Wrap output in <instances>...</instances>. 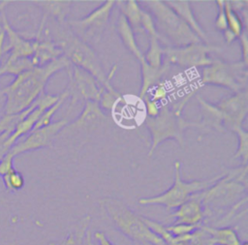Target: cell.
I'll list each match as a JSON object with an SVG mask.
<instances>
[{"mask_svg":"<svg viewBox=\"0 0 248 245\" xmlns=\"http://www.w3.org/2000/svg\"><path fill=\"white\" fill-rule=\"evenodd\" d=\"M238 138V146L235 154L233 155L234 159H239L242 162V165H247L248 157V133L242 128L234 132Z\"/></svg>","mask_w":248,"mask_h":245,"instance_id":"obj_29","label":"cell"},{"mask_svg":"<svg viewBox=\"0 0 248 245\" xmlns=\"http://www.w3.org/2000/svg\"><path fill=\"white\" fill-rule=\"evenodd\" d=\"M181 164L178 161L174 163V180L173 184L167 191L153 197L140 198L138 203L142 206L147 205H162L167 210L176 209L186 200H188L194 194L202 192L212 185H214L223 174L203 180L184 181L181 178Z\"/></svg>","mask_w":248,"mask_h":245,"instance_id":"obj_6","label":"cell"},{"mask_svg":"<svg viewBox=\"0 0 248 245\" xmlns=\"http://www.w3.org/2000/svg\"><path fill=\"white\" fill-rule=\"evenodd\" d=\"M35 5L40 7L45 17H51L58 23L66 22V17L70 13L73 1L71 0H55V1H33Z\"/></svg>","mask_w":248,"mask_h":245,"instance_id":"obj_20","label":"cell"},{"mask_svg":"<svg viewBox=\"0 0 248 245\" xmlns=\"http://www.w3.org/2000/svg\"><path fill=\"white\" fill-rule=\"evenodd\" d=\"M224 8L227 18L228 30L231 31L236 38H238L244 31V23L239 15L232 10L228 0H224Z\"/></svg>","mask_w":248,"mask_h":245,"instance_id":"obj_27","label":"cell"},{"mask_svg":"<svg viewBox=\"0 0 248 245\" xmlns=\"http://www.w3.org/2000/svg\"><path fill=\"white\" fill-rule=\"evenodd\" d=\"M60 94L59 95H50L47 94L46 92H44L38 99H37V105L36 107L28 113V115H26L16 127L15 131L13 132V134L8 138V139L6 140V144L7 146L11 149V147L24 135L29 134L35 124L37 123L38 119L40 118V116L43 114V112L50 107L52 105H54L58 100H59Z\"/></svg>","mask_w":248,"mask_h":245,"instance_id":"obj_15","label":"cell"},{"mask_svg":"<svg viewBox=\"0 0 248 245\" xmlns=\"http://www.w3.org/2000/svg\"><path fill=\"white\" fill-rule=\"evenodd\" d=\"M247 64L242 60L228 63L217 59L202 68L201 84L222 86L237 93L247 89Z\"/></svg>","mask_w":248,"mask_h":245,"instance_id":"obj_8","label":"cell"},{"mask_svg":"<svg viewBox=\"0 0 248 245\" xmlns=\"http://www.w3.org/2000/svg\"><path fill=\"white\" fill-rule=\"evenodd\" d=\"M2 27L5 34L8 37L7 46L3 47V55L9 52V56L6 61H15L20 58L32 57L35 51V40H27L16 32L8 21L5 11L1 12Z\"/></svg>","mask_w":248,"mask_h":245,"instance_id":"obj_14","label":"cell"},{"mask_svg":"<svg viewBox=\"0 0 248 245\" xmlns=\"http://www.w3.org/2000/svg\"><path fill=\"white\" fill-rule=\"evenodd\" d=\"M199 226H193V225H186V224H172L169 226H165L166 230L172 234L173 236H182L185 234H189L193 232L195 230H197Z\"/></svg>","mask_w":248,"mask_h":245,"instance_id":"obj_31","label":"cell"},{"mask_svg":"<svg viewBox=\"0 0 248 245\" xmlns=\"http://www.w3.org/2000/svg\"><path fill=\"white\" fill-rule=\"evenodd\" d=\"M12 134L11 133H8V132H5V133H2L0 134V160L3 158L4 155H6L10 148L7 146L6 144V140L8 139V138L11 136Z\"/></svg>","mask_w":248,"mask_h":245,"instance_id":"obj_34","label":"cell"},{"mask_svg":"<svg viewBox=\"0 0 248 245\" xmlns=\"http://www.w3.org/2000/svg\"><path fill=\"white\" fill-rule=\"evenodd\" d=\"M48 245H55V244H54V243H49Z\"/></svg>","mask_w":248,"mask_h":245,"instance_id":"obj_41","label":"cell"},{"mask_svg":"<svg viewBox=\"0 0 248 245\" xmlns=\"http://www.w3.org/2000/svg\"><path fill=\"white\" fill-rule=\"evenodd\" d=\"M2 178L6 190L9 192H17L21 190L24 186V177L22 173L17 171L16 169L12 170L8 174L4 175Z\"/></svg>","mask_w":248,"mask_h":245,"instance_id":"obj_30","label":"cell"},{"mask_svg":"<svg viewBox=\"0 0 248 245\" xmlns=\"http://www.w3.org/2000/svg\"><path fill=\"white\" fill-rule=\"evenodd\" d=\"M4 40H5V32L3 30V27L0 25V65L2 63V57L3 55V47H4Z\"/></svg>","mask_w":248,"mask_h":245,"instance_id":"obj_37","label":"cell"},{"mask_svg":"<svg viewBox=\"0 0 248 245\" xmlns=\"http://www.w3.org/2000/svg\"><path fill=\"white\" fill-rule=\"evenodd\" d=\"M104 214L110 220L116 230L140 245H167L141 220L140 215L134 212L122 200L107 197L99 201Z\"/></svg>","mask_w":248,"mask_h":245,"instance_id":"obj_5","label":"cell"},{"mask_svg":"<svg viewBox=\"0 0 248 245\" xmlns=\"http://www.w3.org/2000/svg\"><path fill=\"white\" fill-rule=\"evenodd\" d=\"M202 192L194 194L188 200L182 203L176 210L169 216L174 218L173 224H186L199 226L205 218L204 208L202 202Z\"/></svg>","mask_w":248,"mask_h":245,"instance_id":"obj_16","label":"cell"},{"mask_svg":"<svg viewBox=\"0 0 248 245\" xmlns=\"http://www.w3.org/2000/svg\"><path fill=\"white\" fill-rule=\"evenodd\" d=\"M149 45L145 54H143L144 61L151 67L160 68L163 65V46L158 37L148 38Z\"/></svg>","mask_w":248,"mask_h":245,"instance_id":"obj_25","label":"cell"},{"mask_svg":"<svg viewBox=\"0 0 248 245\" xmlns=\"http://www.w3.org/2000/svg\"><path fill=\"white\" fill-rule=\"evenodd\" d=\"M115 3L114 0H107L86 16L68 20L67 25L80 41L91 46L101 40Z\"/></svg>","mask_w":248,"mask_h":245,"instance_id":"obj_9","label":"cell"},{"mask_svg":"<svg viewBox=\"0 0 248 245\" xmlns=\"http://www.w3.org/2000/svg\"><path fill=\"white\" fill-rule=\"evenodd\" d=\"M116 31L125 47L137 58V60L140 63L143 61L144 60L143 53L140 51L137 44L135 34L133 33L130 25L128 24L125 16L122 14H120L118 16V19L116 22Z\"/></svg>","mask_w":248,"mask_h":245,"instance_id":"obj_22","label":"cell"},{"mask_svg":"<svg viewBox=\"0 0 248 245\" xmlns=\"http://www.w3.org/2000/svg\"><path fill=\"white\" fill-rule=\"evenodd\" d=\"M140 3L152 16L160 42L165 46L180 47L202 43L165 1L144 0Z\"/></svg>","mask_w":248,"mask_h":245,"instance_id":"obj_4","label":"cell"},{"mask_svg":"<svg viewBox=\"0 0 248 245\" xmlns=\"http://www.w3.org/2000/svg\"><path fill=\"white\" fill-rule=\"evenodd\" d=\"M108 121L107 115L97 102H85L80 114L58 133L56 138H64L67 142L83 145ZM55 138V139H56Z\"/></svg>","mask_w":248,"mask_h":245,"instance_id":"obj_7","label":"cell"},{"mask_svg":"<svg viewBox=\"0 0 248 245\" xmlns=\"http://www.w3.org/2000/svg\"><path fill=\"white\" fill-rule=\"evenodd\" d=\"M240 41L241 50H242V61L247 64V35L246 32L243 31V33L238 37Z\"/></svg>","mask_w":248,"mask_h":245,"instance_id":"obj_35","label":"cell"},{"mask_svg":"<svg viewBox=\"0 0 248 245\" xmlns=\"http://www.w3.org/2000/svg\"><path fill=\"white\" fill-rule=\"evenodd\" d=\"M35 40V51L31 57L34 67L44 66L63 56L60 47L49 38L37 33Z\"/></svg>","mask_w":248,"mask_h":245,"instance_id":"obj_17","label":"cell"},{"mask_svg":"<svg viewBox=\"0 0 248 245\" xmlns=\"http://www.w3.org/2000/svg\"><path fill=\"white\" fill-rule=\"evenodd\" d=\"M71 63L63 55L44 66L34 67L17 75L1 93L6 97L4 114H16L27 109L44 92L48 79Z\"/></svg>","mask_w":248,"mask_h":245,"instance_id":"obj_1","label":"cell"},{"mask_svg":"<svg viewBox=\"0 0 248 245\" xmlns=\"http://www.w3.org/2000/svg\"><path fill=\"white\" fill-rule=\"evenodd\" d=\"M116 4L119 6L120 14L125 16L133 33L135 35L143 34L141 27V15L143 9L139 4V2L135 0L116 1Z\"/></svg>","mask_w":248,"mask_h":245,"instance_id":"obj_21","label":"cell"},{"mask_svg":"<svg viewBox=\"0 0 248 245\" xmlns=\"http://www.w3.org/2000/svg\"><path fill=\"white\" fill-rule=\"evenodd\" d=\"M68 122L69 120L67 118H63L56 122H51L42 128L32 130L23 139L16 141L11 147L9 152L16 157L25 152L50 147L58 133L68 124Z\"/></svg>","mask_w":248,"mask_h":245,"instance_id":"obj_12","label":"cell"},{"mask_svg":"<svg viewBox=\"0 0 248 245\" xmlns=\"http://www.w3.org/2000/svg\"><path fill=\"white\" fill-rule=\"evenodd\" d=\"M94 238L98 241L99 245H113L109 240L108 238L107 237V235L105 234V232L103 231H95L94 233Z\"/></svg>","mask_w":248,"mask_h":245,"instance_id":"obj_36","label":"cell"},{"mask_svg":"<svg viewBox=\"0 0 248 245\" xmlns=\"http://www.w3.org/2000/svg\"><path fill=\"white\" fill-rule=\"evenodd\" d=\"M37 102L35 101L27 109L19 112V113H16V114H4L1 118H0V134L8 132L13 134V132L15 131L16 125L26 116L28 115V113L36 107Z\"/></svg>","mask_w":248,"mask_h":245,"instance_id":"obj_26","label":"cell"},{"mask_svg":"<svg viewBox=\"0 0 248 245\" xmlns=\"http://www.w3.org/2000/svg\"><path fill=\"white\" fill-rule=\"evenodd\" d=\"M223 35H224V40L228 45H230L231 43H232L236 39V37L231 31H229L228 29L223 32Z\"/></svg>","mask_w":248,"mask_h":245,"instance_id":"obj_38","label":"cell"},{"mask_svg":"<svg viewBox=\"0 0 248 245\" xmlns=\"http://www.w3.org/2000/svg\"><path fill=\"white\" fill-rule=\"evenodd\" d=\"M170 8L189 26V28L197 35V37L204 44H209L207 36L200 23L196 20L190 2L187 0H169L165 1Z\"/></svg>","mask_w":248,"mask_h":245,"instance_id":"obj_19","label":"cell"},{"mask_svg":"<svg viewBox=\"0 0 248 245\" xmlns=\"http://www.w3.org/2000/svg\"><path fill=\"white\" fill-rule=\"evenodd\" d=\"M67 72L68 85L65 90L71 99L68 113L80 101L99 103L105 87L94 77L74 65H70Z\"/></svg>","mask_w":248,"mask_h":245,"instance_id":"obj_11","label":"cell"},{"mask_svg":"<svg viewBox=\"0 0 248 245\" xmlns=\"http://www.w3.org/2000/svg\"><path fill=\"white\" fill-rule=\"evenodd\" d=\"M14 156L8 152L0 160V176H4L15 169L14 168Z\"/></svg>","mask_w":248,"mask_h":245,"instance_id":"obj_33","label":"cell"},{"mask_svg":"<svg viewBox=\"0 0 248 245\" xmlns=\"http://www.w3.org/2000/svg\"><path fill=\"white\" fill-rule=\"evenodd\" d=\"M68 99V93L66 90H64L61 94H60V97H59V100L54 104L52 105L50 107L46 108L43 114L40 116V118L38 119L37 123L35 124L33 130H36V129H39V128H42L44 126H46L48 124L51 123V118L52 116L55 114V112L60 108V107L64 104V102Z\"/></svg>","mask_w":248,"mask_h":245,"instance_id":"obj_28","label":"cell"},{"mask_svg":"<svg viewBox=\"0 0 248 245\" xmlns=\"http://www.w3.org/2000/svg\"><path fill=\"white\" fill-rule=\"evenodd\" d=\"M140 74H141V85L140 91V97L144 99L145 94L154 84H156L164 74L169 70L168 65L164 64L160 68H154L149 66L144 60L140 63Z\"/></svg>","mask_w":248,"mask_h":245,"instance_id":"obj_23","label":"cell"},{"mask_svg":"<svg viewBox=\"0 0 248 245\" xmlns=\"http://www.w3.org/2000/svg\"><path fill=\"white\" fill-rule=\"evenodd\" d=\"M200 227L211 235L215 245H241L242 241L240 240L234 228H213L203 224H202Z\"/></svg>","mask_w":248,"mask_h":245,"instance_id":"obj_24","label":"cell"},{"mask_svg":"<svg viewBox=\"0 0 248 245\" xmlns=\"http://www.w3.org/2000/svg\"><path fill=\"white\" fill-rule=\"evenodd\" d=\"M220 47L210 44L198 43L191 44L180 47H163V63L170 66L182 68L206 67L211 64L212 60L209 54L214 51H220Z\"/></svg>","mask_w":248,"mask_h":245,"instance_id":"obj_10","label":"cell"},{"mask_svg":"<svg viewBox=\"0 0 248 245\" xmlns=\"http://www.w3.org/2000/svg\"><path fill=\"white\" fill-rule=\"evenodd\" d=\"M214 105L225 117L226 131L234 133L236 130L242 128L248 112L247 89L223 98Z\"/></svg>","mask_w":248,"mask_h":245,"instance_id":"obj_13","label":"cell"},{"mask_svg":"<svg viewBox=\"0 0 248 245\" xmlns=\"http://www.w3.org/2000/svg\"><path fill=\"white\" fill-rule=\"evenodd\" d=\"M201 109V120L199 123V129H208L217 132L225 133L226 120L223 113L212 103H208L200 97L197 98Z\"/></svg>","mask_w":248,"mask_h":245,"instance_id":"obj_18","label":"cell"},{"mask_svg":"<svg viewBox=\"0 0 248 245\" xmlns=\"http://www.w3.org/2000/svg\"><path fill=\"white\" fill-rule=\"evenodd\" d=\"M12 1L10 0H4V1H1L0 2V14L2 11H4V9L8 6V4H10Z\"/></svg>","mask_w":248,"mask_h":245,"instance_id":"obj_40","label":"cell"},{"mask_svg":"<svg viewBox=\"0 0 248 245\" xmlns=\"http://www.w3.org/2000/svg\"><path fill=\"white\" fill-rule=\"evenodd\" d=\"M85 245H93L92 244V236L90 231H87L85 234Z\"/></svg>","mask_w":248,"mask_h":245,"instance_id":"obj_39","label":"cell"},{"mask_svg":"<svg viewBox=\"0 0 248 245\" xmlns=\"http://www.w3.org/2000/svg\"><path fill=\"white\" fill-rule=\"evenodd\" d=\"M54 22L53 36H45L49 38L60 47L63 55L69 60L71 65L77 66L89 73L106 90L115 92L116 89H114L111 84V77L117 69V65H114L108 75L93 48L80 41L71 31L67 25V21L64 23Z\"/></svg>","mask_w":248,"mask_h":245,"instance_id":"obj_2","label":"cell"},{"mask_svg":"<svg viewBox=\"0 0 248 245\" xmlns=\"http://www.w3.org/2000/svg\"><path fill=\"white\" fill-rule=\"evenodd\" d=\"M194 93L195 91H192L189 95L170 106L164 105L160 107L158 113L154 117H146L145 125L151 136L148 156H151L155 149L167 139H174L180 146H183L185 130L191 127L200 128L198 122L185 120L181 115L183 107Z\"/></svg>","mask_w":248,"mask_h":245,"instance_id":"obj_3","label":"cell"},{"mask_svg":"<svg viewBox=\"0 0 248 245\" xmlns=\"http://www.w3.org/2000/svg\"><path fill=\"white\" fill-rule=\"evenodd\" d=\"M217 5V16L215 19V27L217 30L224 32L228 29L227 25V18L225 14V8H224V0H217L215 1Z\"/></svg>","mask_w":248,"mask_h":245,"instance_id":"obj_32","label":"cell"}]
</instances>
